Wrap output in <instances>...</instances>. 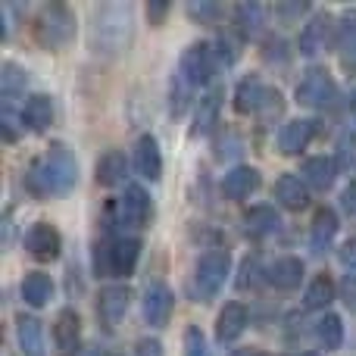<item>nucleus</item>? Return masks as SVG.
<instances>
[{"label":"nucleus","instance_id":"nucleus-23","mask_svg":"<svg viewBox=\"0 0 356 356\" xmlns=\"http://www.w3.org/2000/svg\"><path fill=\"white\" fill-rule=\"evenodd\" d=\"M50 119H54V100H50L47 94L29 97V104H25V110H22V122L29 125L31 131H44L50 125Z\"/></svg>","mask_w":356,"mask_h":356},{"label":"nucleus","instance_id":"nucleus-45","mask_svg":"<svg viewBox=\"0 0 356 356\" xmlns=\"http://www.w3.org/2000/svg\"><path fill=\"white\" fill-rule=\"evenodd\" d=\"M350 119L356 122V91H353V97H350Z\"/></svg>","mask_w":356,"mask_h":356},{"label":"nucleus","instance_id":"nucleus-34","mask_svg":"<svg viewBox=\"0 0 356 356\" xmlns=\"http://www.w3.org/2000/svg\"><path fill=\"white\" fill-rule=\"evenodd\" d=\"M184 356H207L200 328H188V334H184Z\"/></svg>","mask_w":356,"mask_h":356},{"label":"nucleus","instance_id":"nucleus-14","mask_svg":"<svg viewBox=\"0 0 356 356\" xmlns=\"http://www.w3.org/2000/svg\"><path fill=\"white\" fill-rule=\"evenodd\" d=\"M247 322H250V316H247V307L244 303H225V309L219 313V319H216V338L219 341H234L244 334Z\"/></svg>","mask_w":356,"mask_h":356},{"label":"nucleus","instance_id":"nucleus-1","mask_svg":"<svg viewBox=\"0 0 356 356\" xmlns=\"http://www.w3.org/2000/svg\"><path fill=\"white\" fill-rule=\"evenodd\" d=\"M75 178H79V163L63 144H56L47 156L31 163V169L25 172V188L35 197H54L72 191Z\"/></svg>","mask_w":356,"mask_h":356},{"label":"nucleus","instance_id":"nucleus-40","mask_svg":"<svg viewBox=\"0 0 356 356\" xmlns=\"http://www.w3.org/2000/svg\"><path fill=\"white\" fill-rule=\"evenodd\" d=\"M341 163L344 166H356V144H341Z\"/></svg>","mask_w":356,"mask_h":356},{"label":"nucleus","instance_id":"nucleus-46","mask_svg":"<svg viewBox=\"0 0 356 356\" xmlns=\"http://www.w3.org/2000/svg\"><path fill=\"white\" fill-rule=\"evenodd\" d=\"M234 356H263V353H257V350H241V353H234Z\"/></svg>","mask_w":356,"mask_h":356},{"label":"nucleus","instance_id":"nucleus-8","mask_svg":"<svg viewBox=\"0 0 356 356\" xmlns=\"http://www.w3.org/2000/svg\"><path fill=\"white\" fill-rule=\"evenodd\" d=\"M213 47L209 44H191L181 56V75L184 85H203L213 75Z\"/></svg>","mask_w":356,"mask_h":356},{"label":"nucleus","instance_id":"nucleus-39","mask_svg":"<svg viewBox=\"0 0 356 356\" xmlns=\"http://www.w3.org/2000/svg\"><path fill=\"white\" fill-rule=\"evenodd\" d=\"M341 263L350 266V269H356V238H350L344 244V250H341Z\"/></svg>","mask_w":356,"mask_h":356},{"label":"nucleus","instance_id":"nucleus-31","mask_svg":"<svg viewBox=\"0 0 356 356\" xmlns=\"http://www.w3.org/2000/svg\"><path fill=\"white\" fill-rule=\"evenodd\" d=\"M332 300H334V284H332V278H328V275L313 278V284L307 288V297H303L307 309H325Z\"/></svg>","mask_w":356,"mask_h":356},{"label":"nucleus","instance_id":"nucleus-19","mask_svg":"<svg viewBox=\"0 0 356 356\" xmlns=\"http://www.w3.org/2000/svg\"><path fill=\"white\" fill-rule=\"evenodd\" d=\"M257 188H259V172L250 166L232 169V172L225 175V181H222V191H225V197H232V200H244V197H250Z\"/></svg>","mask_w":356,"mask_h":356},{"label":"nucleus","instance_id":"nucleus-16","mask_svg":"<svg viewBox=\"0 0 356 356\" xmlns=\"http://www.w3.org/2000/svg\"><path fill=\"white\" fill-rule=\"evenodd\" d=\"M169 316H172V294H169V288L156 284L144 294V319L154 328H163L169 322Z\"/></svg>","mask_w":356,"mask_h":356},{"label":"nucleus","instance_id":"nucleus-47","mask_svg":"<svg viewBox=\"0 0 356 356\" xmlns=\"http://www.w3.org/2000/svg\"><path fill=\"white\" fill-rule=\"evenodd\" d=\"M297 356H313V353H297Z\"/></svg>","mask_w":356,"mask_h":356},{"label":"nucleus","instance_id":"nucleus-25","mask_svg":"<svg viewBox=\"0 0 356 356\" xmlns=\"http://www.w3.org/2000/svg\"><path fill=\"white\" fill-rule=\"evenodd\" d=\"M125 172H129V163H125L122 150H106V154L97 160V181L104 184V188L119 184L125 178Z\"/></svg>","mask_w":356,"mask_h":356},{"label":"nucleus","instance_id":"nucleus-10","mask_svg":"<svg viewBox=\"0 0 356 356\" xmlns=\"http://www.w3.org/2000/svg\"><path fill=\"white\" fill-rule=\"evenodd\" d=\"M131 307V291L125 284H113V288H104L97 297V316L106 328H113Z\"/></svg>","mask_w":356,"mask_h":356},{"label":"nucleus","instance_id":"nucleus-3","mask_svg":"<svg viewBox=\"0 0 356 356\" xmlns=\"http://www.w3.org/2000/svg\"><path fill=\"white\" fill-rule=\"evenodd\" d=\"M35 35H38V41H41V47H47V50L66 47L75 35V13L69 10L66 3H47L38 13Z\"/></svg>","mask_w":356,"mask_h":356},{"label":"nucleus","instance_id":"nucleus-41","mask_svg":"<svg viewBox=\"0 0 356 356\" xmlns=\"http://www.w3.org/2000/svg\"><path fill=\"white\" fill-rule=\"evenodd\" d=\"M282 50H284L282 41H269V44H266V60H275V56H278V60H284Z\"/></svg>","mask_w":356,"mask_h":356},{"label":"nucleus","instance_id":"nucleus-43","mask_svg":"<svg viewBox=\"0 0 356 356\" xmlns=\"http://www.w3.org/2000/svg\"><path fill=\"white\" fill-rule=\"evenodd\" d=\"M307 13V3H294V6H278V16H300Z\"/></svg>","mask_w":356,"mask_h":356},{"label":"nucleus","instance_id":"nucleus-11","mask_svg":"<svg viewBox=\"0 0 356 356\" xmlns=\"http://www.w3.org/2000/svg\"><path fill=\"white\" fill-rule=\"evenodd\" d=\"M147 219H150V197L141 188H129L125 197L119 200V222L131 228H141L147 225Z\"/></svg>","mask_w":356,"mask_h":356},{"label":"nucleus","instance_id":"nucleus-33","mask_svg":"<svg viewBox=\"0 0 356 356\" xmlns=\"http://www.w3.org/2000/svg\"><path fill=\"white\" fill-rule=\"evenodd\" d=\"M0 81H3V91L13 94V91H19V88H25V72H19L13 63H6V66H3V75H0Z\"/></svg>","mask_w":356,"mask_h":356},{"label":"nucleus","instance_id":"nucleus-24","mask_svg":"<svg viewBox=\"0 0 356 356\" xmlns=\"http://www.w3.org/2000/svg\"><path fill=\"white\" fill-rule=\"evenodd\" d=\"M334 234H338V216H334V209L322 207L313 219V232H309L313 250H325V247L334 241Z\"/></svg>","mask_w":356,"mask_h":356},{"label":"nucleus","instance_id":"nucleus-12","mask_svg":"<svg viewBox=\"0 0 356 356\" xmlns=\"http://www.w3.org/2000/svg\"><path fill=\"white\" fill-rule=\"evenodd\" d=\"M54 341H56V350L60 356H72L79 353V341H81V325H79V316L72 309H63L54 322Z\"/></svg>","mask_w":356,"mask_h":356},{"label":"nucleus","instance_id":"nucleus-21","mask_svg":"<svg viewBox=\"0 0 356 356\" xmlns=\"http://www.w3.org/2000/svg\"><path fill=\"white\" fill-rule=\"evenodd\" d=\"M278 225H282V219L272 207H253L250 213H244V232L250 238H269L278 232Z\"/></svg>","mask_w":356,"mask_h":356},{"label":"nucleus","instance_id":"nucleus-9","mask_svg":"<svg viewBox=\"0 0 356 356\" xmlns=\"http://www.w3.org/2000/svg\"><path fill=\"white\" fill-rule=\"evenodd\" d=\"M60 247H63V238L54 225L47 222H35L25 234V250L31 253L35 259H56L60 257Z\"/></svg>","mask_w":356,"mask_h":356},{"label":"nucleus","instance_id":"nucleus-37","mask_svg":"<svg viewBox=\"0 0 356 356\" xmlns=\"http://www.w3.org/2000/svg\"><path fill=\"white\" fill-rule=\"evenodd\" d=\"M341 294H344V303L350 309H356V275H347L344 284H341Z\"/></svg>","mask_w":356,"mask_h":356},{"label":"nucleus","instance_id":"nucleus-18","mask_svg":"<svg viewBox=\"0 0 356 356\" xmlns=\"http://www.w3.org/2000/svg\"><path fill=\"white\" fill-rule=\"evenodd\" d=\"M16 338H19V347H22L25 356H47V347H44V328H41L38 319H31V316H19Z\"/></svg>","mask_w":356,"mask_h":356},{"label":"nucleus","instance_id":"nucleus-38","mask_svg":"<svg viewBox=\"0 0 356 356\" xmlns=\"http://www.w3.org/2000/svg\"><path fill=\"white\" fill-rule=\"evenodd\" d=\"M341 203H344V209L350 216H356V181H350L344 188V194H341Z\"/></svg>","mask_w":356,"mask_h":356},{"label":"nucleus","instance_id":"nucleus-6","mask_svg":"<svg viewBox=\"0 0 356 356\" xmlns=\"http://www.w3.org/2000/svg\"><path fill=\"white\" fill-rule=\"evenodd\" d=\"M234 106H238L241 113H257V110H275L278 113L282 110V97H278V91L266 88L257 75H247V79L238 85V91H234Z\"/></svg>","mask_w":356,"mask_h":356},{"label":"nucleus","instance_id":"nucleus-36","mask_svg":"<svg viewBox=\"0 0 356 356\" xmlns=\"http://www.w3.org/2000/svg\"><path fill=\"white\" fill-rule=\"evenodd\" d=\"M135 356H163V344L154 338H141L135 347Z\"/></svg>","mask_w":356,"mask_h":356},{"label":"nucleus","instance_id":"nucleus-20","mask_svg":"<svg viewBox=\"0 0 356 356\" xmlns=\"http://www.w3.org/2000/svg\"><path fill=\"white\" fill-rule=\"evenodd\" d=\"M266 275H269V284H275L278 291H294L303 278V263L294 257H282L269 266Z\"/></svg>","mask_w":356,"mask_h":356},{"label":"nucleus","instance_id":"nucleus-42","mask_svg":"<svg viewBox=\"0 0 356 356\" xmlns=\"http://www.w3.org/2000/svg\"><path fill=\"white\" fill-rule=\"evenodd\" d=\"M166 10H169V3H150V6H147L150 22H160V19L166 16Z\"/></svg>","mask_w":356,"mask_h":356},{"label":"nucleus","instance_id":"nucleus-7","mask_svg":"<svg viewBox=\"0 0 356 356\" xmlns=\"http://www.w3.org/2000/svg\"><path fill=\"white\" fill-rule=\"evenodd\" d=\"M297 100L307 106H328L334 100V81L325 69H309L303 72L300 85H297Z\"/></svg>","mask_w":356,"mask_h":356},{"label":"nucleus","instance_id":"nucleus-35","mask_svg":"<svg viewBox=\"0 0 356 356\" xmlns=\"http://www.w3.org/2000/svg\"><path fill=\"white\" fill-rule=\"evenodd\" d=\"M188 13L203 22V19H216V16H219V6H216V3H191Z\"/></svg>","mask_w":356,"mask_h":356},{"label":"nucleus","instance_id":"nucleus-29","mask_svg":"<svg viewBox=\"0 0 356 356\" xmlns=\"http://www.w3.org/2000/svg\"><path fill=\"white\" fill-rule=\"evenodd\" d=\"M316 338H319V344L325 347V350H338L341 341H344V325H341V319L334 313H325L319 319V325H316Z\"/></svg>","mask_w":356,"mask_h":356},{"label":"nucleus","instance_id":"nucleus-30","mask_svg":"<svg viewBox=\"0 0 356 356\" xmlns=\"http://www.w3.org/2000/svg\"><path fill=\"white\" fill-rule=\"evenodd\" d=\"M338 47L347 66H356V13H347L338 25Z\"/></svg>","mask_w":356,"mask_h":356},{"label":"nucleus","instance_id":"nucleus-5","mask_svg":"<svg viewBox=\"0 0 356 356\" xmlns=\"http://www.w3.org/2000/svg\"><path fill=\"white\" fill-rule=\"evenodd\" d=\"M104 257L97 253V275H131L141 257V241L119 238L110 247H100Z\"/></svg>","mask_w":356,"mask_h":356},{"label":"nucleus","instance_id":"nucleus-15","mask_svg":"<svg viewBox=\"0 0 356 356\" xmlns=\"http://www.w3.org/2000/svg\"><path fill=\"white\" fill-rule=\"evenodd\" d=\"M328 35H332V19H328V16H316V19H309V22L303 25L297 47H300L303 56H316L319 50H325Z\"/></svg>","mask_w":356,"mask_h":356},{"label":"nucleus","instance_id":"nucleus-27","mask_svg":"<svg viewBox=\"0 0 356 356\" xmlns=\"http://www.w3.org/2000/svg\"><path fill=\"white\" fill-rule=\"evenodd\" d=\"M50 294H54V282H50L44 272H31L22 282V300L29 303V307H44V303L50 300Z\"/></svg>","mask_w":356,"mask_h":356},{"label":"nucleus","instance_id":"nucleus-13","mask_svg":"<svg viewBox=\"0 0 356 356\" xmlns=\"http://www.w3.org/2000/svg\"><path fill=\"white\" fill-rule=\"evenodd\" d=\"M313 135H316L313 119H294V122H288L282 129V135H278V147H282V154L294 156V154H300V150H307V144L313 141Z\"/></svg>","mask_w":356,"mask_h":356},{"label":"nucleus","instance_id":"nucleus-28","mask_svg":"<svg viewBox=\"0 0 356 356\" xmlns=\"http://www.w3.org/2000/svg\"><path fill=\"white\" fill-rule=\"evenodd\" d=\"M219 106H222V91L216 88V91H209L207 97H200V104H197V113H194V129L197 131H209L216 122V116H219Z\"/></svg>","mask_w":356,"mask_h":356},{"label":"nucleus","instance_id":"nucleus-2","mask_svg":"<svg viewBox=\"0 0 356 356\" xmlns=\"http://www.w3.org/2000/svg\"><path fill=\"white\" fill-rule=\"evenodd\" d=\"M135 35V16L129 3H104L94 10L91 25V47L100 56H119L131 44Z\"/></svg>","mask_w":356,"mask_h":356},{"label":"nucleus","instance_id":"nucleus-32","mask_svg":"<svg viewBox=\"0 0 356 356\" xmlns=\"http://www.w3.org/2000/svg\"><path fill=\"white\" fill-rule=\"evenodd\" d=\"M234 22H238V29L244 31V35H257V29L263 25V6L241 3L238 10H234Z\"/></svg>","mask_w":356,"mask_h":356},{"label":"nucleus","instance_id":"nucleus-17","mask_svg":"<svg viewBox=\"0 0 356 356\" xmlns=\"http://www.w3.org/2000/svg\"><path fill=\"white\" fill-rule=\"evenodd\" d=\"M135 166L138 172L144 178H150V181H156V178L163 175V154H160V144H156V138L144 135L141 141H138L135 147Z\"/></svg>","mask_w":356,"mask_h":356},{"label":"nucleus","instance_id":"nucleus-4","mask_svg":"<svg viewBox=\"0 0 356 356\" xmlns=\"http://www.w3.org/2000/svg\"><path fill=\"white\" fill-rule=\"evenodd\" d=\"M228 269H232V257H228L225 250H209L200 257V263H197L194 269V282H191V294H194V300H213L216 294H219V288L225 284L228 278Z\"/></svg>","mask_w":356,"mask_h":356},{"label":"nucleus","instance_id":"nucleus-22","mask_svg":"<svg viewBox=\"0 0 356 356\" xmlns=\"http://www.w3.org/2000/svg\"><path fill=\"white\" fill-rule=\"evenodd\" d=\"M275 197L282 207L288 209H303L309 203V194H307V184L300 181L297 175H282L275 181Z\"/></svg>","mask_w":356,"mask_h":356},{"label":"nucleus","instance_id":"nucleus-26","mask_svg":"<svg viewBox=\"0 0 356 356\" xmlns=\"http://www.w3.org/2000/svg\"><path fill=\"white\" fill-rule=\"evenodd\" d=\"M334 172H338L334 160H328V156H313V160L303 163V178H307V184H313V188H319V191L332 188Z\"/></svg>","mask_w":356,"mask_h":356},{"label":"nucleus","instance_id":"nucleus-44","mask_svg":"<svg viewBox=\"0 0 356 356\" xmlns=\"http://www.w3.org/2000/svg\"><path fill=\"white\" fill-rule=\"evenodd\" d=\"M253 272H257V263H244V275H253ZM250 282H253V278H241V284H244V288Z\"/></svg>","mask_w":356,"mask_h":356}]
</instances>
